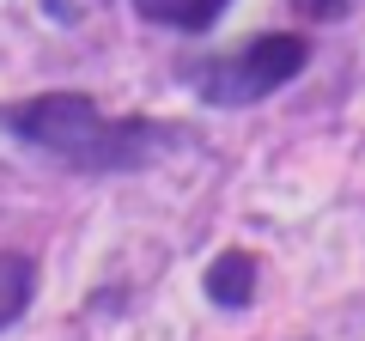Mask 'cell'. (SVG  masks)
<instances>
[{
    "instance_id": "2",
    "label": "cell",
    "mask_w": 365,
    "mask_h": 341,
    "mask_svg": "<svg viewBox=\"0 0 365 341\" xmlns=\"http://www.w3.org/2000/svg\"><path fill=\"white\" fill-rule=\"evenodd\" d=\"M304 61H311V43L299 31H262V37L237 43L232 55L201 67L195 92L220 110H237V104H256V98H274L280 86H292L304 73Z\"/></svg>"
},
{
    "instance_id": "1",
    "label": "cell",
    "mask_w": 365,
    "mask_h": 341,
    "mask_svg": "<svg viewBox=\"0 0 365 341\" xmlns=\"http://www.w3.org/2000/svg\"><path fill=\"white\" fill-rule=\"evenodd\" d=\"M0 128L43 146L73 170H140L165 146V128L146 116H104L86 92H43L0 110Z\"/></svg>"
},
{
    "instance_id": "6",
    "label": "cell",
    "mask_w": 365,
    "mask_h": 341,
    "mask_svg": "<svg viewBox=\"0 0 365 341\" xmlns=\"http://www.w3.org/2000/svg\"><path fill=\"white\" fill-rule=\"evenodd\" d=\"M299 13H311V19H341L347 13V0H292Z\"/></svg>"
},
{
    "instance_id": "5",
    "label": "cell",
    "mask_w": 365,
    "mask_h": 341,
    "mask_svg": "<svg viewBox=\"0 0 365 341\" xmlns=\"http://www.w3.org/2000/svg\"><path fill=\"white\" fill-rule=\"evenodd\" d=\"M31 292H37V268L31 256H0V329L19 323L31 311Z\"/></svg>"
},
{
    "instance_id": "4",
    "label": "cell",
    "mask_w": 365,
    "mask_h": 341,
    "mask_svg": "<svg viewBox=\"0 0 365 341\" xmlns=\"http://www.w3.org/2000/svg\"><path fill=\"white\" fill-rule=\"evenodd\" d=\"M225 6H232V0H134V13H140V19L170 25V31H207Z\"/></svg>"
},
{
    "instance_id": "3",
    "label": "cell",
    "mask_w": 365,
    "mask_h": 341,
    "mask_svg": "<svg viewBox=\"0 0 365 341\" xmlns=\"http://www.w3.org/2000/svg\"><path fill=\"white\" fill-rule=\"evenodd\" d=\"M256 292V256L250 250H225L220 263H207V299L220 311H244Z\"/></svg>"
}]
</instances>
